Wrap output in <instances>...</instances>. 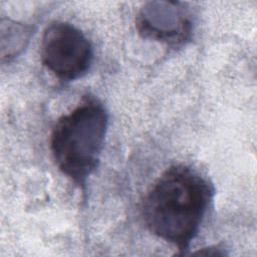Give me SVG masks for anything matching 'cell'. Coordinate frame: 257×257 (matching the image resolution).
<instances>
[{"label":"cell","instance_id":"obj_1","mask_svg":"<svg viewBox=\"0 0 257 257\" xmlns=\"http://www.w3.org/2000/svg\"><path fill=\"white\" fill-rule=\"evenodd\" d=\"M215 191L195 169L176 165L167 169L148 192L143 218L149 231L184 254L197 236Z\"/></svg>","mask_w":257,"mask_h":257},{"label":"cell","instance_id":"obj_2","mask_svg":"<svg viewBox=\"0 0 257 257\" xmlns=\"http://www.w3.org/2000/svg\"><path fill=\"white\" fill-rule=\"evenodd\" d=\"M108 126V114L94 97L84 98L58 118L50 136L53 160L66 177L79 187L98 166Z\"/></svg>","mask_w":257,"mask_h":257},{"label":"cell","instance_id":"obj_3","mask_svg":"<svg viewBox=\"0 0 257 257\" xmlns=\"http://www.w3.org/2000/svg\"><path fill=\"white\" fill-rule=\"evenodd\" d=\"M43 65L58 79L75 80L86 73L92 60V47L74 25L55 21L44 31L40 48Z\"/></svg>","mask_w":257,"mask_h":257},{"label":"cell","instance_id":"obj_4","mask_svg":"<svg viewBox=\"0 0 257 257\" xmlns=\"http://www.w3.org/2000/svg\"><path fill=\"white\" fill-rule=\"evenodd\" d=\"M136 25L144 38L173 47L186 44L192 37L191 13L182 2H147L138 12Z\"/></svg>","mask_w":257,"mask_h":257}]
</instances>
